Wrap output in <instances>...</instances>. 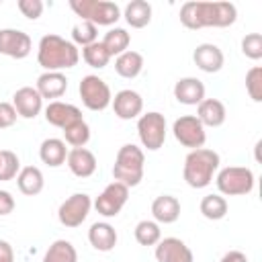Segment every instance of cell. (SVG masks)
I'll list each match as a JSON object with an SVG mask.
<instances>
[{"mask_svg": "<svg viewBox=\"0 0 262 262\" xmlns=\"http://www.w3.org/2000/svg\"><path fill=\"white\" fill-rule=\"evenodd\" d=\"M237 18V8L231 2H184L180 6V23L190 29L199 31L205 27L225 29L233 25Z\"/></svg>", "mask_w": 262, "mask_h": 262, "instance_id": "1", "label": "cell"}, {"mask_svg": "<svg viewBox=\"0 0 262 262\" xmlns=\"http://www.w3.org/2000/svg\"><path fill=\"white\" fill-rule=\"evenodd\" d=\"M80 51L78 47L59 37V35H43L37 47V61L45 72H61L70 70L78 63Z\"/></svg>", "mask_w": 262, "mask_h": 262, "instance_id": "2", "label": "cell"}, {"mask_svg": "<svg viewBox=\"0 0 262 262\" xmlns=\"http://www.w3.org/2000/svg\"><path fill=\"white\" fill-rule=\"evenodd\" d=\"M219 164H221V158L217 151L207 147L190 149L184 158L182 176L190 188H205L213 182V176L217 174Z\"/></svg>", "mask_w": 262, "mask_h": 262, "instance_id": "3", "label": "cell"}, {"mask_svg": "<svg viewBox=\"0 0 262 262\" xmlns=\"http://www.w3.org/2000/svg\"><path fill=\"white\" fill-rule=\"evenodd\" d=\"M143 164H145L143 149L137 147L135 143H125L117 151L115 166H113V178L125 184L127 188L137 186L143 180Z\"/></svg>", "mask_w": 262, "mask_h": 262, "instance_id": "4", "label": "cell"}, {"mask_svg": "<svg viewBox=\"0 0 262 262\" xmlns=\"http://www.w3.org/2000/svg\"><path fill=\"white\" fill-rule=\"evenodd\" d=\"M70 8L96 27H111L121 18V8L111 0H70Z\"/></svg>", "mask_w": 262, "mask_h": 262, "instance_id": "5", "label": "cell"}, {"mask_svg": "<svg viewBox=\"0 0 262 262\" xmlns=\"http://www.w3.org/2000/svg\"><path fill=\"white\" fill-rule=\"evenodd\" d=\"M254 172L246 166H227L217 172L215 184L219 194L225 196H244L254 190Z\"/></svg>", "mask_w": 262, "mask_h": 262, "instance_id": "6", "label": "cell"}, {"mask_svg": "<svg viewBox=\"0 0 262 262\" xmlns=\"http://www.w3.org/2000/svg\"><path fill=\"white\" fill-rule=\"evenodd\" d=\"M78 92H80V98H82V104L88 108V111H104L106 106H111V100H113V94H111V88L108 84L94 76V74H88L80 80V86H78Z\"/></svg>", "mask_w": 262, "mask_h": 262, "instance_id": "7", "label": "cell"}, {"mask_svg": "<svg viewBox=\"0 0 262 262\" xmlns=\"http://www.w3.org/2000/svg\"><path fill=\"white\" fill-rule=\"evenodd\" d=\"M137 135L143 147L149 151H156L166 141V117L158 111H149L145 115H139L137 119Z\"/></svg>", "mask_w": 262, "mask_h": 262, "instance_id": "8", "label": "cell"}, {"mask_svg": "<svg viewBox=\"0 0 262 262\" xmlns=\"http://www.w3.org/2000/svg\"><path fill=\"white\" fill-rule=\"evenodd\" d=\"M90 209H92V199H90V194H86V192H74L72 196H68V199L59 205V209H57V219H59V223H61L63 227L74 229V227H80V225L86 221Z\"/></svg>", "mask_w": 262, "mask_h": 262, "instance_id": "9", "label": "cell"}, {"mask_svg": "<svg viewBox=\"0 0 262 262\" xmlns=\"http://www.w3.org/2000/svg\"><path fill=\"white\" fill-rule=\"evenodd\" d=\"M172 133H174V137H176V141L180 145L190 147V149H199L207 141V131H205L203 123L194 115L178 117L174 121V125H172Z\"/></svg>", "mask_w": 262, "mask_h": 262, "instance_id": "10", "label": "cell"}, {"mask_svg": "<svg viewBox=\"0 0 262 262\" xmlns=\"http://www.w3.org/2000/svg\"><path fill=\"white\" fill-rule=\"evenodd\" d=\"M129 199V188L117 180H113L111 184L104 186V190L96 196L94 201V209L102 215V217H117L121 213V209L125 207Z\"/></svg>", "mask_w": 262, "mask_h": 262, "instance_id": "11", "label": "cell"}, {"mask_svg": "<svg viewBox=\"0 0 262 262\" xmlns=\"http://www.w3.org/2000/svg\"><path fill=\"white\" fill-rule=\"evenodd\" d=\"M33 49V41L25 31L0 29V55L12 59H25Z\"/></svg>", "mask_w": 262, "mask_h": 262, "instance_id": "12", "label": "cell"}, {"mask_svg": "<svg viewBox=\"0 0 262 262\" xmlns=\"http://www.w3.org/2000/svg\"><path fill=\"white\" fill-rule=\"evenodd\" d=\"M111 106L115 111V115L123 121H131L135 117L141 115L143 111V98L139 92L131 90V88H125V90H119L113 100H111Z\"/></svg>", "mask_w": 262, "mask_h": 262, "instance_id": "13", "label": "cell"}, {"mask_svg": "<svg viewBox=\"0 0 262 262\" xmlns=\"http://www.w3.org/2000/svg\"><path fill=\"white\" fill-rule=\"evenodd\" d=\"M12 106L18 117L23 119H35L43 111V98L33 86H23L12 94Z\"/></svg>", "mask_w": 262, "mask_h": 262, "instance_id": "14", "label": "cell"}, {"mask_svg": "<svg viewBox=\"0 0 262 262\" xmlns=\"http://www.w3.org/2000/svg\"><path fill=\"white\" fill-rule=\"evenodd\" d=\"M82 119V111L76 104L70 102H61V100H51L45 106V121L53 127H59L61 131L70 125H74L76 121Z\"/></svg>", "mask_w": 262, "mask_h": 262, "instance_id": "15", "label": "cell"}, {"mask_svg": "<svg viewBox=\"0 0 262 262\" xmlns=\"http://www.w3.org/2000/svg\"><path fill=\"white\" fill-rule=\"evenodd\" d=\"M156 260L158 262H192L190 248L180 237H164L156 244Z\"/></svg>", "mask_w": 262, "mask_h": 262, "instance_id": "16", "label": "cell"}, {"mask_svg": "<svg viewBox=\"0 0 262 262\" xmlns=\"http://www.w3.org/2000/svg\"><path fill=\"white\" fill-rule=\"evenodd\" d=\"M192 61L199 70H203L207 74H215L223 68L225 57H223V51L215 43H201L192 51Z\"/></svg>", "mask_w": 262, "mask_h": 262, "instance_id": "17", "label": "cell"}, {"mask_svg": "<svg viewBox=\"0 0 262 262\" xmlns=\"http://www.w3.org/2000/svg\"><path fill=\"white\" fill-rule=\"evenodd\" d=\"M66 164L70 172L78 178H88L96 172V156L86 147H72L68 151Z\"/></svg>", "mask_w": 262, "mask_h": 262, "instance_id": "18", "label": "cell"}, {"mask_svg": "<svg viewBox=\"0 0 262 262\" xmlns=\"http://www.w3.org/2000/svg\"><path fill=\"white\" fill-rule=\"evenodd\" d=\"M174 98H176L180 104L196 106V104L205 98V84H203L199 78H192V76L180 78V80L174 84Z\"/></svg>", "mask_w": 262, "mask_h": 262, "instance_id": "19", "label": "cell"}, {"mask_svg": "<svg viewBox=\"0 0 262 262\" xmlns=\"http://www.w3.org/2000/svg\"><path fill=\"white\" fill-rule=\"evenodd\" d=\"M194 117L203 123V127H221L225 123L227 111H225V104L219 98H203L196 104V115Z\"/></svg>", "mask_w": 262, "mask_h": 262, "instance_id": "20", "label": "cell"}, {"mask_svg": "<svg viewBox=\"0 0 262 262\" xmlns=\"http://www.w3.org/2000/svg\"><path fill=\"white\" fill-rule=\"evenodd\" d=\"M117 239L119 237H117L115 227L106 221H96L88 229V242L98 252H111L117 246Z\"/></svg>", "mask_w": 262, "mask_h": 262, "instance_id": "21", "label": "cell"}, {"mask_svg": "<svg viewBox=\"0 0 262 262\" xmlns=\"http://www.w3.org/2000/svg\"><path fill=\"white\" fill-rule=\"evenodd\" d=\"M151 215L156 223H164V225L174 223L180 217V201L172 194H160L151 203Z\"/></svg>", "mask_w": 262, "mask_h": 262, "instance_id": "22", "label": "cell"}, {"mask_svg": "<svg viewBox=\"0 0 262 262\" xmlns=\"http://www.w3.org/2000/svg\"><path fill=\"white\" fill-rule=\"evenodd\" d=\"M37 92L41 98H59L68 90V78L61 72H43L37 78Z\"/></svg>", "mask_w": 262, "mask_h": 262, "instance_id": "23", "label": "cell"}, {"mask_svg": "<svg viewBox=\"0 0 262 262\" xmlns=\"http://www.w3.org/2000/svg\"><path fill=\"white\" fill-rule=\"evenodd\" d=\"M39 158H41L43 164H47L51 168H57V166L66 164V158H68L66 141L59 139V137H47V139H43V143L39 147Z\"/></svg>", "mask_w": 262, "mask_h": 262, "instance_id": "24", "label": "cell"}, {"mask_svg": "<svg viewBox=\"0 0 262 262\" xmlns=\"http://www.w3.org/2000/svg\"><path fill=\"white\" fill-rule=\"evenodd\" d=\"M16 186L27 196L39 194L43 190V186H45L43 172L37 166H25V168H20V172L16 174Z\"/></svg>", "mask_w": 262, "mask_h": 262, "instance_id": "25", "label": "cell"}, {"mask_svg": "<svg viewBox=\"0 0 262 262\" xmlns=\"http://www.w3.org/2000/svg\"><path fill=\"white\" fill-rule=\"evenodd\" d=\"M141 70H143V55L137 51L127 49L125 53L117 55V59H115V72L125 80L137 78L141 74Z\"/></svg>", "mask_w": 262, "mask_h": 262, "instance_id": "26", "label": "cell"}, {"mask_svg": "<svg viewBox=\"0 0 262 262\" xmlns=\"http://www.w3.org/2000/svg\"><path fill=\"white\" fill-rule=\"evenodd\" d=\"M123 16L127 20L129 27L133 29H143L149 25L151 20V4L145 2V0H131L125 10H123Z\"/></svg>", "mask_w": 262, "mask_h": 262, "instance_id": "27", "label": "cell"}, {"mask_svg": "<svg viewBox=\"0 0 262 262\" xmlns=\"http://www.w3.org/2000/svg\"><path fill=\"white\" fill-rule=\"evenodd\" d=\"M43 262H78V252H76L72 242L55 239L47 248V252L43 256Z\"/></svg>", "mask_w": 262, "mask_h": 262, "instance_id": "28", "label": "cell"}, {"mask_svg": "<svg viewBox=\"0 0 262 262\" xmlns=\"http://www.w3.org/2000/svg\"><path fill=\"white\" fill-rule=\"evenodd\" d=\"M100 43H102L104 49L111 53V57H113V55H121V53L127 51V47H129V43H131V35H129L125 29L115 27V29H111V31L104 33V37H102Z\"/></svg>", "mask_w": 262, "mask_h": 262, "instance_id": "29", "label": "cell"}, {"mask_svg": "<svg viewBox=\"0 0 262 262\" xmlns=\"http://www.w3.org/2000/svg\"><path fill=\"white\" fill-rule=\"evenodd\" d=\"M201 213L205 219L211 221H219L227 215V201L223 194H207L201 199Z\"/></svg>", "mask_w": 262, "mask_h": 262, "instance_id": "30", "label": "cell"}, {"mask_svg": "<svg viewBox=\"0 0 262 262\" xmlns=\"http://www.w3.org/2000/svg\"><path fill=\"white\" fill-rule=\"evenodd\" d=\"M135 233V239L139 246H156L160 239H162V229H160V223L151 221V219H143L135 225L133 229Z\"/></svg>", "mask_w": 262, "mask_h": 262, "instance_id": "31", "label": "cell"}, {"mask_svg": "<svg viewBox=\"0 0 262 262\" xmlns=\"http://www.w3.org/2000/svg\"><path fill=\"white\" fill-rule=\"evenodd\" d=\"M82 59H84L90 68L102 70V68H106V63L111 61V53L104 49V45H102L100 41H94V43L82 47Z\"/></svg>", "mask_w": 262, "mask_h": 262, "instance_id": "32", "label": "cell"}, {"mask_svg": "<svg viewBox=\"0 0 262 262\" xmlns=\"http://www.w3.org/2000/svg\"><path fill=\"white\" fill-rule=\"evenodd\" d=\"M63 141L70 143L72 147H84L90 141V127L84 119L76 121L74 125L63 129Z\"/></svg>", "mask_w": 262, "mask_h": 262, "instance_id": "33", "label": "cell"}, {"mask_svg": "<svg viewBox=\"0 0 262 262\" xmlns=\"http://www.w3.org/2000/svg\"><path fill=\"white\" fill-rule=\"evenodd\" d=\"M96 35H98L96 25H92V23H88V20H80V23L74 25V29H72V39H74L72 43L86 47V45H90V43L96 41Z\"/></svg>", "mask_w": 262, "mask_h": 262, "instance_id": "34", "label": "cell"}, {"mask_svg": "<svg viewBox=\"0 0 262 262\" xmlns=\"http://www.w3.org/2000/svg\"><path fill=\"white\" fill-rule=\"evenodd\" d=\"M20 172L18 156L10 149H0V180H12Z\"/></svg>", "mask_w": 262, "mask_h": 262, "instance_id": "35", "label": "cell"}, {"mask_svg": "<svg viewBox=\"0 0 262 262\" xmlns=\"http://www.w3.org/2000/svg\"><path fill=\"white\" fill-rule=\"evenodd\" d=\"M246 92L254 102H262V68L254 66L246 74Z\"/></svg>", "mask_w": 262, "mask_h": 262, "instance_id": "36", "label": "cell"}, {"mask_svg": "<svg viewBox=\"0 0 262 262\" xmlns=\"http://www.w3.org/2000/svg\"><path fill=\"white\" fill-rule=\"evenodd\" d=\"M242 53L248 59H260L262 57V35L260 33H248L242 39Z\"/></svg>", "mask_w": 262, "mask_h": 262, "instance_id": "37", "label": "cell"}, {"mask_svg": "<svg viewBox=\"0 0 262 262\" xmlns=\"http://www.w3.org/2000/svg\"><path fill=\"white\" fill-rule=\"evenodd\" d=\"M16 6L20 10V14L27 16L29 20H37L43 14V2L41 0H18Z\"/></svg>", "mask_w": 262, "mask_h": 262, "instance_id": "38", "label": "cell"}, {"mask_svg": "<svg viewBox=\"0 0 262 262\" xmlns=\"http://www.w3.org/2000/svg\"><path fill=\"white\" fill-rule=\"evenodd\" d=\"M16 111L12 102H0V129H8L16 123Z\"/></svg>", "mask_w": 262, "mask_h": 262, "instance_id": "39", "label": "cell"}, {"mask_svg": "<svg viewBox=\"0 0 262 262\" xmlns=\"http://www.w3.org/2000/svg\"><path fill=\"white\" fill-rule=\"evenodd\" d=\"M14 196L8 192V190H0V217L4 215H10L14 211Z\"/></svg>", "mask_w": 262, "mask_h": 262, "instance_id": "40", "label": "cell"}, {"mask_svg": "<svg viewBox=\"0 0 262 262\" xmlns=\"http://www.w3.org/2000/svg\"><path fill=\"white\" fill-rule=\"evenodd\" d=\"M219 262H248V256L244 252H239V250H229V252H225L221 256Z\"/></svg>", "mask_w": 262, "mask_h": 262, "instance_id": "41", "label": "cell"}, {"mask_svg": "<svg viewBox=\"0 0 262 262\" xmlns=\"http://www.w3.org/2000/svg\"><path fill=\"white\" fill-rule=\"evenodd\" d=\"M0 262H14L12 246L6 239H0Z\"/></svg>", "mask_w": 262, "mask_h": 262, "instance_id": "42", "label": "cell"}]
</instances>
